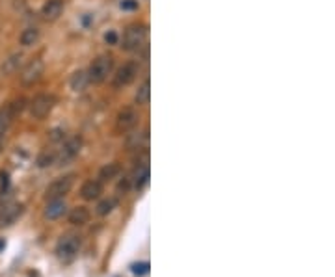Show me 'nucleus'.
<instances>
[{
    "mask_svg": "<svg viewBox=\"0 0 335 277\" xmlns=\"http://www.w3.org/2000/svg\"><path fill=\"white\" fill-rule=\"evenodd\" d=\"M129 190H131V180L129 179H123L121 182L117 184V192H119V194H127Z\"/></svg>",
    "mask_w": 335,
    "mask_h": 277,
    "instance_id": "obj_26",
    "label": "nucleus"
},
{
    "mask_svg": "<svg viewBox=\"0 0 335 277\" xmlns=\"http://www.w3.org/2000/svg\"><path fill=\"white\" fill-rule=\"evenodd\" d=\"M121 8H123V10H127V11L138 10V0H123Z\"/></svg>",
    "mask_w": 335,
    "mask_h": 277,
    "instance_id": "obj_25",
    "label": "nucleus"
},
{
    "mask_svg": "<svg viewBox=\"0 0 335 277\" xmlns=\"http://www.w3.org/2000/svg\"><path fill=\"white\" fill-rule=\"evenodd\" d=\"M138 71H140V65H138L136 62L125 63V65L116 73V77H114V86H116V88L129 86V84L134 82V78L138 77Z\"/></svg>",
    "mask_w": 335,
    "mask_h": 277,
    "instance_id": "obj_8",
    "label": "nucleus"
},
{
    "mask_svg": "<svg viewBox=\"0 0 335 277\" xmlns=\"http://www.w3.org/2000/svg\"><path fill=\"white\" fill-rule=\"evenodd\" d=\"M4 248H6V242H4V240H0V251H2Z\"/></svg>",
    "mask_w": 335,
    "mask_h": 277,
    "instance_id": "obj_29",
    "label": "nucleus"
},
{
    "mask_svg": "<svg viewBox=\"0 0 335 277\" xmlns=\"http://www.w3.org/2000/svg\"><path fill=\"white\" fill-rule=\"evenodd\" d=\"M80 147H82V138L80 136H75L71 140H67L63 143L62 151L56 155V162L58 164H67L75 158V156L80 153Z\"/></svg>",
    "mask_w": 335,
    "mask_h": 277,
    "instance_id": "obj_7",
    "label": "nucleus"
},
{
    "mask_svg": "<svg viewBox=\"0 0 335 277\" xmlns=\"http://www.w3.org/2000/svg\"><path fill=\"white\" fill-rule=\"evenodd\" d=\"M90 218H92V214H90V210L86 209V207H77V209L71 210V214H69V224L73 225H86L87 221H90Z\"/></svg>",
    "mask_w": 335,
    "mask_h": 277,
    "instance_id": "obj_13",
    "label": "nucleus"
},
{
    "mask_svg": "<svg viewBox=\"0 0 335 277\" xmlns=\"http://www.w3.org/2000/svg\"><path fill=\"white\" fill-rule=\"evenodd\" d=\"M112 69H114V58L108 56V54H102L97 60H93V63L90 65L87 78L93 84H101L108 78V75L112 73Z\"/></svg>",
    "mask_w": 335,
    "mask_h": 277,
    "instance_id": "obj_1",
    "label": "nucleus"
},
{
    "mask_svg": "<svg viewBox=\"0 0 335 277\" xmlns=\"http://www.w3.org/2000/svg\"><path fill=\"white\" fill-rule=\"evenodd\" d=\"M75 184V175H65V177H60V179L52 180L47 190H45V199L47 201H54V199H62L65 195L71 192Z\"/></svg>",
    "mask_w": 335,
    "mask_h": 277,
    "instance_id": "obj_3",
    "label": "nucleus"
},
{
    "mask_svg": "<svg viewBox=\"0 0 335 277\" xmlns=\"http://www.w3.org/2000/svg\"><path fill=\"white\" fill-rule=\"evenodd\" d=\"M149 263H134L131 266V270H132V273L134 275H138V277H142V275H146V273H149Z\"/></svg>",
    "mask_w": 335,
    "mask_h": 277,
    "instance_id": "obj_24",
    "label": "nucleus"
},
{
    "mask_svg": "<svg viewBox=\"0 0 335 277\" xmlns=\"http://www.w3.org/2000/svg\"><path fill=\"white\" fill-rule=\"evenodd\" d=\"M117 39H119V38H117L116 32H108V34L104 35V41H107L108 45H116V43H117Z\"/></svg>",
    "mask_w": 335,
    "mask_h": 277,
    "instance_id": "obj_27",
    "label": "nucleus"
},
{
    "mask_svg": "<svg viewBox=\"0 0 335 277\" xmlns=\"http://www.w3.org/2000/svg\"><path fill=\"white\" fill-rule=\"evenodd\" d=\"M80 249V238L78 236H73V234H69V236H63L62 240L58 242L56 246V255L63 261H71Z\"/></svg>",
    "mask_w": 335,
    "mask_h": 277,
    "instance_id": "obj_5",
    "label": "nucleus"
},
{
    "mask_svg": "<svg viewBox=\"0 0 335 277\" xmlns=\"http://www.w3.org/2000/svg\"><path fill=\"white\" fill-rule=\"evenodd\" d=\"M63 11V0H47L41 10V15H43L47 21H56L62 15Z\"/></svg>",
    "mask_w": 335,
    "mask_h": 277,
    "instance_id": "obj_12",
    "label": "nucleus"
},
{
    "mask_svg": "<svg viewBox=\"0 0 335 277\" xmlns=\"http://www.w3.org/2000/svg\"><path fill=\"white\" fill-rule=\"evenodd\" d=\"M54 104H56V99H54L52 95L41 93V95L34 97L32 102H30V114H32V117H36V119H45V117L52 112Z\"/></svg>",
    "mask_w": 335,
    "mask_h": 277,
    "instance_id": "obj_4",
    "label": "nucleus"
},
{
    "mask_svg": "<svg viewBox=\"0 0 335 277\" xmlns=\"http://www.w3.org/2000/svg\"><path fill=\"white\" fill-rule=\"evenodd\" d=\"M43 62L41 60H32V62H28L25 65V69L21 71V82L25 84V86H32V84H36L41 78V75H43Z\"/></svg>",
    "mask_w": 335,
    "mask_h": 277,
    "instance_id": "obj_6",
    "label": "nucleus"
},
{
    "mask_svg": "<svg viewBox=\"0 0 335 277\" xmlns=\"http://www.w3.org/2000/svg\"><path fill=\"white\" fill-rule=\"evenodd\" d=\"M15 116H17V114L13 112L11 104H6V106L0 108V136L10 128V125H11V121H13Z\"/></svg>",
    "mask_w": 335,
    "mask_h": 277,
    "instance_id": "obj_14",
    "label": "nucleus"
},
{
    "mask_svg": "<svg viewBox=\"0 0 335 277\" xmlns=\"http://www.w3.org/2000/svg\"><path fill=\"white\" fill-rule=\"evenodd\" d=\"M138 125V114L132 108H125L117 114L116 119V131L117 132H129Z\"/></svg>",
    "mask_w": 335,
    "mask_h": 277,
    "instance_id": "obj_9",
    "label": "nucleus"
},
{
    "mask_svg": "<svg viewBox=\"0 0 335 277\" xmlns=\"http://www.w3.org/2000/svg\"><path fill=\"white\" fill-rule=\"evenodd\" d=\"M23 205L15 203V205H8L4 209L0 210V227H6V225H11L15 219L23 214Z\"/></svg>",
    "mask_w": 335,
    "mask_h": 277,
    "instance_id": "obj_10",
    "label": "nucleus"
},
{
    "mask_svg": "<svg viewBox=\"0 0 335 277\" xmlns=\"http://www.w3.org/2000/svg\"><path fill=\"white\" fill-rule=\"evenodd\" d=\"M116 207H117V199H114V197H110V199H104V201H101V203H99L97 214L99 216H107V214H110Z\"/></svg>",
    "mask_w": 335,
    "mask_h": 277,
    "instance_id": "obj_19",
    "label": "nucleus"
},
{
    "mask_svg": "<svg viewBox=\"0 0 335 277\" xmlns=\"http://www.w3.org/2000/svg\"><path fill=\"white\" fill-rule=\"evenodd\" d=\"M87 84H90V78H87V73H84V71H77V73L71 77V88H73L75 91H84Z\"/></svg>",
    "mask_w": 335,
    "mask_h": 277,
    "instance_id": "obj_17",
    "label": "nucleus"
},
{
    "mask_svg": "<svg viewBox=\"0 0 335 277\" xmlns=\"http://www.w3.org/2000/svg\"><path fill=\"white\" fill-rule=\"evenodd\" d=\"M62 138H63V132L58 131V128L50 132V140H52V141H58V140H62Z\"/></svg>",
    "mask_w": 335,
    "mask_h": 277,
    "instance_id": "obj_28",
    "label": "nucleus"
},
{
    "mask_svg": "<svg viewBox=\"0 0 335 277\" xmlns=\"http://www.w3.org/2000/svg\"><path fill=\"white\" fill-rule=\"evenodd\" d=\"M38 39H39V30L38 28H26V30H23V34H21V45L32 47V45L38 43Z\"/></svg>",
    "mask_w": 335,
    "mask_h": 277,
    "instance_id": "obj_18",
    "label": "nucleus"
},
{
    "mask_svg": "<svg viewBox=\"0 0 335 277\" xmlns=\"http://www.w3.org/2000/svg\"><path fill=\"white\" fill-rule=\"evenodd\" d=\"M56 164V153L54 151H43L38 156V165L39 168H47V165Z\"/></svg>",
    "mask_w": 335,
    "mask_h": 277,
    "instance_id": "obj_21",
    "label": "nucleus"
},
{
    "mask_svg": "<svg viewBox=\"0 0 335 277\" xmlns=\"http://www.w3.org/2000/svg\"><path fill=\"white\" fill-rule=\"evenodd\" d=\"M102 194V182L101 180H86L80 188V195H82L86 201H93L101 197Z\"/></svg>",
    "mask_w": 335,
    "mask_h": 277,
    "instance_id": "obj_11",
    "label": "nucleus"
},
{
    "mask_svg": "<svg viewBox=\"0 0 335 277\" xmlns=\"http://www.w3.org/2000/svg\"><path fill=\"white\" fill-rule=\"evenodd\" d=\"M147 41V26L146 25H132L125 30L123 35V49L125 50H138Z\"/></svg>",
    "mask_w": 335,
    "mask_h": 277,
    "instance_id": "obj_2",
    "label": "nucleus"
},
{
    "mask_svg": "<svg viewBox=\"0 0 335 277\" xmlns=\"http://www.w3.org/2000/svg\"><path fill=\"white\" fill-rule=\"evenodd\" d=\"M21 58H23L21 54H15V56H11V58L8 60V62H6L4 65H2V71H4V73H13L15 69L19 67Z\"/></svg>",
    "mask_w": 335,
    "mask_h": 277,
    "instance_id": "obj_22",
    "label": "nucleus"
},
{
    "mask_svg": "<svg viewBox=\"0 0 335 277\" xmlns=\"http://www.w3.org/2000/svg\"><path fill=\"white\" fill-rule=\"evenodd\" d=\"M65 203H63L62 199H54L49 203V207H47V210H45V216L49 219H58L60 216L65 214Z\"/></svg>",
    "mask_w": 335,
    "mask_h": 277,
    "instance_id": "obj_15",
    "label": "nucleus"
},
{
    "mask_svg": "<svg viewBox=\"0 0 335 277\" xmlns=\"http://www.w3.org/2000/svg\"><path fill=\"white\" fill-rule=\"evenodd\" d=\"M149 97H151L149 80H146V82L140 86V89L136 91V102L138 104H147V102H149Z\"/></svg>",
    "mask_w": 335,
    "mask_h": 277,
    "instance_id": "obj_20",
    "label": "nucleus"
},
{
    "mask_svg": "<svg viewBox=\"0 0 335 277\" xmlns=\"http://www.w3.org/2000/svg\"><path fill=\"white\" fill-rule=\"evenodd\" d=\"M119 171H121L119 164H117V162H112V164H107L104 168H101V171H99V179H101V180H112V179H116V177L119 175Z\"/></svg>",
    "mask_w": 335,
    "mask_h": 277,
    "instance_id": "obj_16",
    "label": "nucleus"
},
{
    "mask_svg": "<svg viewBox=\"0 0 335 277\" xmlns=\"http://www.w3.org/2000/svg\"><path fill=\"white\" fill-rule=\"evenodd\" d=\"M149 182V170L147 168H144L142 171H138V175H136V182H134V188L136 190H142L144 186Z\"/></svg>",
    "mask_w": 335,
    "mask_h": 277,
    "instance_id": "obj_23",
    "label": "nucleus"
}]
</instances>
